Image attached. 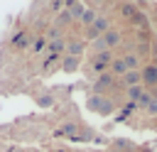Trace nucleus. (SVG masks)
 Returning a JSON list of instances; mask_svg holds the SVG:
<instances>
[{"label":"nucleus","instance_id":"nucleus-21","mask_svg":"<svg viewBox=\"0 0 157 152\" xmlns=\"http://www.w3.org/2000/svg\"><path fill=\"white\" fill-rule=\"evenodd\" d=\"M42 49H44V39H37L34 42V51H42Z\"/></svg>","mask_w":157,"mask_h":152},{"label":"nucleus","instance_id":"nucleus-19","mask_svg":"<svg viewBox=\"0 0 157 152\" xmlns=\"http://www.w3.org/2000/svg\"><path fill=\"white\" fill-rule=\"evenodd\" d=\"M145 110H147V115H157V101L150 98V103L145 105Z\"/></svg>","mask_w":157,"mask_h":152},{"label":"nucleus","instance_id":"nucleus-2","mask_svg":"<svg viewBox=\"0 0 157 152\" xmlns=\"http://www.w3.org/2000/svg\"><path fill=\"white\" fill-rule=\"evenodd\" d=\"M140 71V83H142V88L147 86V88H152V86H157V64H147V66H142V69H137Z\"/></svg>","mask_w":157,"mask_h":152},{"label":"nucleus","instance_id":"nucleus-20","mask_svg":"<svg viewBox=\"0 0 157 152\" xmlns=\"http://www.w3.org/2000/svg\"><path fill=\"white\" fill-rule=\"evenodd\" d=\"M49 7H52V10H54V12H56V10H64V2H59V0H56V2H52V5H49Z\"/></svg>","mask_w":157,"mask_h":152},{"label":"nucleus","instance_id":"nucleus-5","mask_svg":"<svg viewBox=\"0 0 157 152\" xmlns=\"http://www.w3.org/2000/svg\"><path fill=\"white\" fill-rule=\"evenodd\" d=\"M81 69V59L78 56H64L61 59V71L64 74H76Z\"/></svg>","mask_w":157,"mask_h":152},{"label":"nucleus","instance_id":"nucleus-1","mask_svg":"<svg viewBox=\"0 0 157 152\" xmlns=\"http://www.w3.org/2000/svg\"><path fill=\"white\" fill-rule=\"evenodd\" d=\"M86 108H88L91 113H98V115H113V113H115V101L108 98V96H96V93H91V96H86Z\"/></svg>","mask_w":157,"mask_h":152},{"label":"nucleus","instance_id":"nucleus-22","mask_svg":"<svg viewBox=\"0 0 157 152\" xmlns=\"http://www.w3.org/2000/svg\"><path fill=\"white\" fill-rule=\"evenodd\" d=\"M140 152H152V150H150V147H142V150H140Z\"/></svg>","mask_w":157,"mask_h":152},{"label":"nucleus","instance_id":"nucleus-11","mask_svg":"<svg viewBox=\"0 0 157 152\" xmlns=\"http://www.w3.org/2000/svg\"><path fill=\"white\" fill-rule=\"evenodd\" d=\"M108 69H110L108 74H110L113 78H115V76H125V74H128V69H125V64H123V59H113Z\"/></svg>","mask_w":157,"mask_h":152},{"label":"nucleus","instance_id":"nucleus-16","mask_svg":"<svg viewBox=\"0 0 157 152\" xmlns=\"http://www.w3.org/2000/svg\"><path fill=\"white\" fill-rule=\"evenodd\" d=\"M37 105L39 108H52L54 105V96L52 93H39L37 96Z\"/></svg>","mask_w":157,"mask_h":152},{"label":"nucleus","instance_id":"nucleus-4","mask_svg":"<svg viewBox=\"0 0 157 152\" xmlns=\"http://www.w3.org/2000/svg\"><path fill=\"white\" fill-rule=\"evenodd\" d=\"M83 49H86V42H83V39H69V44H66V56H78V59H81Z\"/></svg>","mask_w":157,"mask_h":152},{"label":"nucleus","instance_id":"nucleus-12","mask_svg":"<svg viewBox=\"0 0 157 152\" xmlns=\"http://www.w3.org/2000/svg\"><path fill=\"white\" fill-rule=\"evenodd\" d=\"M96 17H98V12H96L93 7H86V10H83V15L78 17V22H81L83 27H91V25L96 22Z\"/></svg>","mask_w":157,"mask_h":152},{"label":"nucleus","instance_id":"nucleus-6","mask_svg":"<svg viewBox=\"0 0 157 152\" xmlns=\"http://www.w3.org/2000/svg\"><path fill=\"white\" fill-rule=\"evenodd\" d=\"M64 10L71 15V20H78V17L83 15L86 5H83V2H76V0H69V2H64Z\"/></svg>","mask_w":157,"mask_h":152},{"label":"nucleus","instance_id":"nucleus-9","mask_svg":"<svg viewBox=\"0 0 157 152\" xmlns=\"http://www.w3.org/2000/svg\"><path fill=\"white\" fill-rule=\"evenodd\" d=\"M91 27H93V29H96L98 34H105V32L110 29V20H108L105 15H101V12H98V17H96V22H93Z\"/></svg>","mask_w":157,"mask_h":152},{"label":"nucleus","instance_id":"nucleus-7","mask_svg":"<svg viewBox=\"0 0 157 152\" xmlns=\"http://www.w3.org/2000/svg\"><path fill=\"white\" fill-rule=\"evenodd\" d=\"M113 150H118V152H135L137 145L132 140H128V137H115L113 140Z\"/></svg>","mask_w":157,"mask_h":152},{"label":"nucleus","instance_id":"nucleus-17","mask_svg":"<svg viewBox=\"0 0 157 152\" xmlns=\"http://www.w3.org/2000/svg\"><path fill=\"white\" fill-rule=\"evenodd\" d=\"M71 22H74V20H71V15L64 10V12H59V17H56V25H54V27L64 29V27H66V25H71Z\"/></svg>","mask_w":157,"mask_h":152},{"label":"nucleus","instance_id":"nucleus-3","mask_svg":"<svg viewBox=\"0 0 157 152\" xmlns=\"http://www.w3.org/2000/svg\"><path fill=\"white\" fill-rule=\"evenodd\" d=\"M113 86H115V78L105 71V74H101V76L93 81V93H96V96H103V93H105L108 88H113Z\"/></svg>","mask_w":157,"mask_h":152},{"label":"nucleus","instance_id":"nucleus-13","mask_svg":"<svg viewBox=\"0 0 157 152\" xmlns=\"http://www.w3.org/2000/svg\"><path fill=\"white\" fill-rule=\"evenodd\" d=\"M123 83H125V88H130V86H142V83H140V71H128V74L123 76Z\"/></svg>","mask_w":157,"mask_h":152},{"label":"nucleus","instance_id":"nucleus-15","mask_svg":"<svg viewBox=\"0 0 157 152\" xmlns=\"http://www.w3.org/2000/svg\"><path fill=\"white\" fill-rule=\"evenodd\" d=\"M142 93H145V88H142V86H130V88H128V98H130L128 103H137Z\"/></svg>","mask_w":157,"mask_h":152},{"label":"nucleus","instance_id":"nucleus-18","mask_svg":"<svg viewBox=\"0 0 157 152\" xmlns=\"http://www.w3.org/2000/svg\"><path fill=\"white\" fill-rule=\"evenodd\" d=\"M132 110H135V103H125V105L120 108V113H118V120H125V118H128Z\"/></svg>","mask_w":157,"mask_h":152},{"label":"nucleus","instance_id":"nucleus-10","mask_svg":"<svg viewBox=\"0 0 157 152\" xmlns=\"http://www.w3.org/2000/svg\"><path fill=\"white\" fill-rule=\"evenodd\" d=\"M47 51H49V56H59L61 51H66V39H56V42H49V44H47Z\"/></svg>","mask_w":157,"mask_h":152},{"label":"nucleus","instance_id":"nucleus-8","mask_svg":"<svg viewBox=\"0 0 157 152\" xmlns=\"http://www.w3.org/2000/svg\"><path fill=\"white\" fill-rule=\"evenodd\" d=\"M120 59H123V64H125L128 71H137V66H140V56H137L135 51H128V54H123Z\"/></svg>","mask_w":157,"mask_h":152},{"label":"nucleus","instance_id":"nucleus-14","mask_svg":"<svg viewBox=\"0 0 157 152\" xmlns=\"http://www.w3.org/2000/svg\"><path fill=\"white\" fill-rule=\"evenodd\" d=\"M137 12H140L137 5H132V2H123V5H120V15H123V17H130V20H132Z\"/></svg>","mask_w":157,"mask_h":152}]
</instances>
